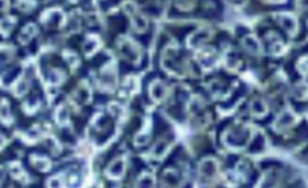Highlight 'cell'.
<instances>
[{"instance_id": "6da1fadb", "label": "cell", "mask_w": 308, "mask_h": 188, "mask_svg": "<svg viewBox=\"0 0 308 188\" xmlns=\"http://www.w3.org/2000/svg\"><path fill=\"white\" fill-rule=\"evenodd\" d=\"M251 134L253 130L251 127L247 125H236L228 128L224 136H222V142L225 146H228L230 149H244L248 146L250 140H251Z\"/></svg>"}, {"instance_id": "7a4b0ae2", "label": "cell", "mask_w": 308, "mask_h": 188, "mask_svg": "<svg viewBox=\"0 0 308 188\" xmlns=\"http://www.w3.org/2000/svg\"><path fill=\"white\" fill-rule=\"evenodd\" d=\"M117 48H119V53L122 54V57L126 59L128 62H131V64H138L140 62L141 51H140V47L132 39L120 38L117 41Z\"/></svg>"}, {"instance_id": "3957f363", "label": "cell", "mask_w": 308, "mask_h": 188, "mask_svg": "<svg viewBox=\"0 0 308 188\" xmlns=\"http://www.w3.org/2000/svg\"><path fill=\"white\" fill-rule=\"evenodd\" d=\"M123 9H125V12L129 15V18H131V26L134 27V30L138 32V33H144V32L147 30V27H149L147 18L143 17V15L138 12L137 6H135L132 2H125V3H123Z\"/></svg>"}, {"instance_id": "277c9868", "label": "cell", "mask_w": 308, "mask_h": 188, "mask_svg": "<svg viewBox=\"0 0 308 188\" xmlns=\"http://www.w3.org/2000/svg\"><path fill=\"white\" fill-rule=\"evenodd\" d=\"M296 120H298L296 114H295L293 111H290V110H286V111H283V113L277 117V120L274 122V130L278 131V133H283V131L292 128V127L296 123Z\"/></svg>"}, {"instance_id": "5b68a950", "label": "cell", "mask_w": 308, "mask_h": 188, "mask_svg": "<svg viewBox=\"0 0 308 188\" xmlns=\"http://www.w3.org/2000/svg\"><path fill=\"white\" fill-rule=\"evenodd\" d=\"M218 161L215 158H205L202 160L200 166H199V172L202 175V178L205 179H215L218 175Z\"/></svg>"}, {"instance_id": "8992f818", "label": "cell", "mask_w": 308, "mask_h": 188, "mask_svg": "<svg viewBox=\"0 0 308 188\" xmlns=\"http://www.w3.org/2000/svg\"><path fill=\"white\" fill-rule=\"evenodd\" d=\"M278 24L289 33V35H296L298 32V20L292 15V14H278L277 17Z\"/></svg>"}, {"instance_id": "52a82bcc", "label": "cell", "mask_w": 308, "mask_h": 188, "mask_svg": "<svg viewBox=\"0 0 308 188\" xmlns=\"http://www.w3.org/2000/svg\"><path fill=\"white\" fill-rule=\"evenodd\" d=\"M125 170H126V161H125V158H116V160L107 167L105 175H107L110 179H120V178H123Z\"/></svg>"}, {"instance_id": "ba28073f", "label": "cell", "mask_w": 308, "mask_h": 188, "mask_svg": "<svg viewBox=\"0 0 308 188\" xmlns=\"http://www.w3.org/2000/svg\"><path fill=\"white\" fill-rule=\"evenodd\" d=\"M42 21H44V24L48 26V27H60V26H63V23H65V15H63V12L59 11V9H51V11H48V12L44 14Z\"/></svg>"}, {"instance_id": "9c48e42d", "label": "cell", "mask_w": 308, "mask_h": 188, "mask_svg": "<svg viewBox=\"0 0 308 188\" xmlns=\"http://www.w3.org/2000/svg\"><path fill=\"white\" fill-rule=\"evenodd\" d=\"M210 36H212V32L209 29H200L188 38V47L190 48H199L205 44L206 41H209Z\"/></svg>"}, {"instance_id": "30bf717a", "label": "cell", "mask_w": 308, "mask_h": 188, "mask_svg": "<svg viewBox=\"0 0 308 188\" xmlns=\"http://www.w3.org/2000/svg\"><path fill=\"white\" fill-rule=\"evenodd\" d=\"M91 98H92V92H91V89L88 88L86 83H85V85H80V86L77 88V91L72 95V101H74L77 105H85V104H88V102L91 101Z\"/></svg>"}, {"instance_id": "8fae6325", "label": "cell", "mask_w": 308, "mask_h": 188, "mask_svg": "<svg viewBox=\"0 0 308 188\" xmlns=\"http://www.w3.org/2000/svg\"><path fill=\"white\" fill-rule=\"evenodd\" d=\"M167 96V86L161 82V80H155L150 85V98L157 102L164 101Z\"/></svg>"}, {"instance_id": "7c38bea8", "label": "cell", "mask_w": 308, "mask_h": 188, "mask_svg": "<svg viewBox=\"0 0 308 188\" xmlns=\"http://www.w3.org/2000/svg\"><path fill=\"white\" fill-rule=\"evenodd\" d=\"M100 85L103 89L107 91H113L114 86H116V73L113 68H105L101 74V79H100Z\"/></svg>"}, {"instance_id": "4fadbf2b", "label": "cell", "mask_w": 308, "mask_h": 188, "mask_svg": "<svg viewBox=\"0 0 308 188\" xmlns=\"http://www.w3.org/2000/svg\"><path fill=\"white\" fill-rule=\"evenodd\" d=\"M266 44L269 47V53H272V54H280V53L284 51V44L280 39V36L275 35V33H268L266 35Z\"/></svg>"}, {"instance_id": "5bb4252c", "label": "cell", "mask_w": 308, "mask_h": 188, "mask_svg": "<svg viewBox=\"0 0 308 188\" xmlns=\"http://www.w3.org/2000/svg\"><path fill=\"white\" fill-rule=\"evenodd\" d=\"M163 184L167 185V187H179L182 184V178H181V173L173 170V169H169L164 172L163 175Z\"/></svg>"}, {"instance_id": "9a60e30c", "label": "cell", "mask_w": 308, "mask_h": 188, "mask_svg": "<svg viewBox=\"0 0 308 188\" xmlns=\"http://www.w3.org/2000/svg\"><path fill=\"white\" fill-rule=\"evenodd\" d=\"M242 45H244V48H245L248 53H251V54H260V53H262V45H260V42H259L254 36H251V35H248V36H245V38L242 39Z\"/></svg>"}, {"instance_id": "2e32d148", "label": "cell", "mask_w": 308, "mask_h": 188, "mask_svg": "<svg viewBox=\"0 0 308 188\" xmlns=\"http://www.w3.org/2000/svg\"><path fill=\"white\" fill-rule=\"evenodd\" d=\"M250 111L254 117H263L268 113V104L263 99H254L250 104Z\"/></svg>"}, {"instance_id": "e0dca14e", "label": "cell", "mask_w": 308, "mask_h": 188, "mask_svg": "<svg viewBox=\"0 0 308 188\" xmlns=\"http://www.w3.org/2000/svg\"><path fill=\"white\" fill-rule=\"evenodd\" d=\"M169 149H170V143L163 139V140H160V142L152 148L150 155H152L153 158H157V160H161V158H164V157L167 155Z\"/></svg>"}, {"instance_id": "ac0fdd59", "label": "cell", "mask_w": 308, "mask_h": 188, "mask_svg": "<svg viewBox=\"0 0 308 188\" xmlns=\"http://www.w3.org/2000/svg\"><path fill=\"white\" fill-rule=\"evenodd\" d=\"M100 45H101V42H100V39L97 38V36H88V39L85 41V44H83V51H85V54L86 56H92L98 48H100Z\"/></svg>"}, {"instance_id": "d6986e66", "label": "cell", "mask_w": 308, "mask_h": 188, "mask_svg": "<svg viewBox=\"0 0 308 188\" xmlns=\"http://www.w3.org/2000/svg\"><path fill=\"white\" fill-rule=\"evenodd\" d=\"M293 96L299 101H304L308 98V83L305 82H301L295 86L293 89Z\"/></svg>"}, {"instance_id": "ffe728a7", "label": "cell", "mask_w": 308, "mask_h": 188, "mask_svg": "<svg viewBox=\"0 0 308 188\" xmlns=\"http://www.w3.org/2000/svg\"><path fill=\"white\" fill-rule=\"evenodd\" d=\"M199 60H200L202 67H205L206 70H209V68L213 65V62H215V53H213V50H206L203 54L199 56Z\"/></svg>"}, {"instance_id": "44dd1931", "label": "cell", "mask_w": 308, "mask_h": 188, "mask_svg": "<svg viewBox=\"0 0 308 188\" xmlns=\"http://www.w3.org/2000/svg\"><path fill=\"white\" fill-rule=\"evenodd\" d=\"M56 119H57V122H59V123H62V125L68 123V120H69V113H68L66 105H62V107H59V108H57Z\"/></svg>"}, {"instance_id": "7402d4cb", "label": "cell", "mask_w": 308, "mask_h": 188, "mask_svg": "<svg viewBox=\"0 0 308 188\" xmlns=\"http://www.w3.org/2000/svg\"><path fill=\"white\" fill-rule=\"evenodd\" d=\"M32 161H33V166H35L36 169H39L41 172H45V170H48V169H50V161H48L47 158L33 157V158H32Z\"/></svg>"}, {"instance_id": "603a6c76", "label": "cell", "mask_w": 308, "mask_h": 188, "mask_svg": "<svg viewBox=\"0 0 308 188\" xmlns=\"http://www.w3.org/2000/svg\"><path fill=\"white\" fill-rule=\"evenodd\" d=\"M137 185H146V187H153L155 185V178L150 175V173H143L138 181H137Z\"/></svg>"}, {"instance_id": "cb8c5ba5", "label": "cell", "mask_w": 308, "mask_h": 188, "mask_svg": "<svg viewBox=\"0 0 308 188\" xmlns=\"http://www.w3.org/2000/svg\"><path fill=\"white\" fill-rule=\"evenodd\" d=\"M63 79H65V76H63V73L62 71H57V70H53L51 71V74H50V83L51 85H60L62 82H63Z\"/></svg>"}, {"instance_id": "d4e9b609", "label": "cell", "mask_w": 308, "mask_h": 188, "mask_svg": "<svg viewBox=\"0 0 308 188\" xmlns=\"http://www.w3.org/2000/svg\"><path fill=\"white\" fill-rule=\"evenodd\" d=\"M33 35H36V27L33 26V24H29L26 29H24V32L21 33V41H29Z\"/></svg>"}, {"instance_id": "484cf974", "label": "cell", "mask_w": 308, "mask_h": 188, "mask_svg": "<svg viewBox=\"0 0 308 188\" xmlns=\"http://www.w3.org/2000/svg\"><path fill=\"white\" fill-rule=\"evenodd\" d=\"M225 65H227L228 68H232V70H236V68L241 67V60H239L238 57H235V54H228V56L225 57Z\"/></svg>"}, {"instance_id": "4316f807", "label": "cell", "mask_w": 308, "mask_h": 188, "mask_svg": "<svg viewBox=\"0 0 308 188\" xmlns=\"http://www.w3.org/2000/svg\"><path fill=\"white\" fill-rule=\"evenodd\" d=\"M194 3H196V0H176L178 8L182 11H190L194 6Z\"/></svg>"}, {"instance_id": "83f0119b", "label": "cell", "mask_w": 308, "mask_h": 188, "mask_svg": "<svg viewBox=\"0 0 308 188\" xmlns=\"http://www.w3.org/2000/svg\"><path fill=\"white\" fill-rule=\"evenodd\" d=\"M298 71L304 76H308V56L302 57L299 62H298Z\"/></svg>"}, {"instance_id": "f1b7e54d", "label": "cell", "mask_w": 308, "mask_h": 188, "mask_svg": "<svg viewBox=\"0 0 308 188\" xmlns=\"http://www.w3.org/2000/svg\"><path fill=\"white\" fill-rule=\"evenodd\" d=\"M65 57H66V60L72 65V67H75L77 64H79V57L74 54V53H69V51H66L65 53Z\"/></svg>"}, {"instance_id": "f546056e", "label": "cell", "mask_w": 308, "mask_h": 188, "mask_svg": "<svg viewBox=\"0 0 308 188\" xmlns=\"http://www.w3.org/2000/svg\"><path fill=\"white\" fill-rule=\"evenodd\" d=\"M48 185H50V187H54V185H63V182H62V179H60L59 176H54V178H51V179L48 181Z\"/></svg>"}, {"instance_id": "4dcf8cb0", "label": "cell", "mask_w": 308, "mask_h": 188, "mask_svg": "<svg viewBox=\"0 0 308 188\" xmlns=\"http://www.w3.org/2000/svg\"><path fill=\"white\" fill-rule=\"evenodd\" d=\"M71 2H77V0H71Z\"/></svg>"}]
</instances>
